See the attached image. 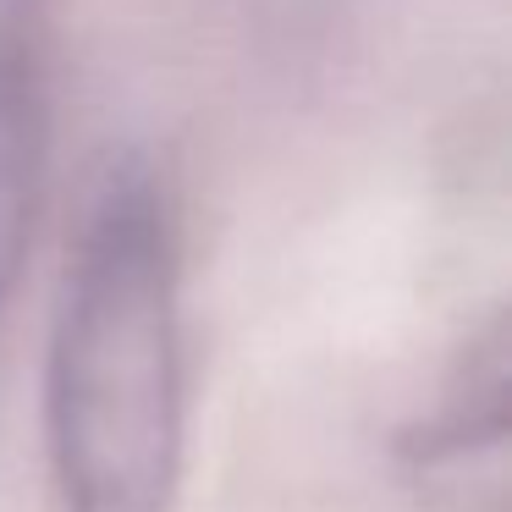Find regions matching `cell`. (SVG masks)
<instances>
[{
	"instance_id": "obj_1",
	"label": "cell",
	"mask_w": 512,
	"mask_h": 512,
	"mask_svg": "<svg viewBox=\"0 0 512 512\" xmlns=\"http://www.w3.org/2000/svg\"><path fill=\"white\" fill-rule=\"evenodd\" d=\"M45 435L61 512H166L182 468V309L166 188L105 171L56 303Z\"/></svg>"
},
{
	"instance_id": "obj_3",
	"label": "cell",
	"mask_w": 512,
	"mask_h": 512,
	"mask_svg": "<svg viewBox=\"0 0 512 512\" xmlns=\"http://www.w3.org/2000/svg\"><path fill=\"white\" fill-rule=\"evenodd\" d=\"M45 149V67H39L28 23L0 6V314H6V298H12L28 259L39 188H45Z\"/></svg>"
},
{
	"instance_id": "obj_2",
	"label": "cell",
	"mask_w": 512,
	"mask_h": 512,
	"mask_svg": "<svg viewBox=\"0 0 512 512\" xmlns=\"http://www.w3.org/2000/svg\"><path fill=\"white\" fill-rule=\"evenodd\" d=\"M507 320H490L457 353L430 419L397 441L402 474L435 512H507V419H512Z\"/></svg>"
}]
</instances>
